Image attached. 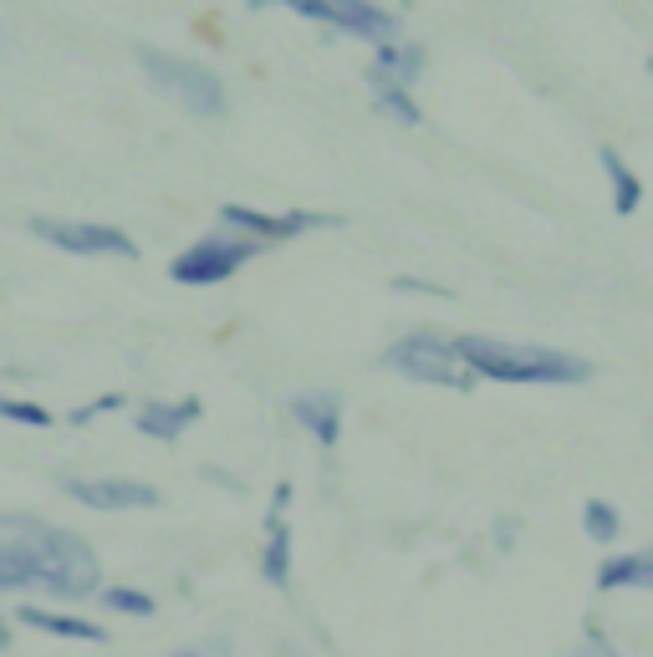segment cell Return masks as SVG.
I'll return each mask as SVG.
<instances>
[{"label":"cell","instance_id":"cell-1","mask_svg":"<svg viewBox=\"0 0 653 657\" xmlns=\"http://www.w3.org/2000/svg\"><path fill=\"white\" fill-rule=\"evenodd\" d=\"M455 357L476 378H490V382H587L593 378L587 357L526 347V342H501V336H455Z\"/></svg>","mask_w":653,"mask_h":657},{"label":"cell","instance_id":"cell-2","mask_svg":"<svg viewBox=\"0 0 653 657\" xmlns=\"http://www.w3.org/2000/svg\"><path fill=\"white\" fill-rule=\"evenodd\" d=\"M51 530L31 515H0V591H26L46 581L51 566Z\"/></svg>","mask_w":653,"mask_h":657},{"label":"cell","instance_id":"cell-3","mask_svg":"<svg viewBox=\"0 0 653 657\" xmlns=\"http://www.w3.org/2000/svg\"><path fill=\"white\" fill-rule=\"evenodd\" d=\"M138 67L149 72V82L159 92H169L174 103H184L190 113L199 117H220L225 113V82L209 67L199 61H184V57H163L153 46H138Z\"/></svg>","mask_w":653,"mask_h":657},{"label":"cell","instance_id":"cell-4","mask_svg":"<svg viewBox=\"0 0 653 657\" xmlns=\"http://www.w3.org/2000/svg\"><path fill=\"white\" fill-rule=\"evenodd\" d=\"M383 367L409 382H434V388H470L476 382V372L455 357V342H445L434 332H414L403 342H393L383 351Z\"/></svg>","mask_w":653,"mask_h":657},{"label":"cell","instance_id":"cell-5","mask_svg":"<svg viewBox=\"0 0 653 657\" xmlns=\"http://www.w3.org/2000/svg\"><path fill=\"white\" fill-rule=\"evenodd\" d=\"M103 586V566H98V551H92L82 535L72 530H51V566H46L42 591L57 601H82Z\"/></svg>","mask_w":653,"mask_h":657},{"label":"cell","instance_id":"cell-6","mask_svg":"<svg viewBox=\"0 0 653 657\" xmlns=\"http://www.w3.org/2000/svg\"><path fill=\"white\" fill-rule=\"evenodd\" d=\"M251 255H261L255 240H225V234H209V240H194L184 255H174L169 276H174L179 286H220V280L236 276Z\"/></svg>","mask_w":653,"mask_h":657},{"label":"cell","instance_id":"cell-7","mask_svg":"<svg viewBox=\"0 0 653 657\" xmlns=\"http://www.w3.org/2000/svg\"><path fill=\"white\" fill-rule=\"evenodd\" d=\"M31 234L46 240V245L67 250V255H123V261H134L138 255L134 234H123L118 224H92V219H46V215H36L31 219Z\"/></svg>","mask_w":653,"mask_h":657},{"label":"cell","instance_id":"cell-8","mask_svg":"<svg viewBox=\"0 0 653 657\" xmlns=\"http://www.w3.org/2000/svg\"><path fill=\"white\" fill-rule=\"evenodd\" d=\"M220 219L230 230H245V240H291V234L307 230H342V215H317V209H297V215H261V209L245 205H225Z\"/></svg>","mask_w":653,"mask_h":657},{"label":"cell","instance_id":"cell-9","mask_svg":"<svg viewBox=\"0 0 653 657\" xmlns=\"http://www.w3.org/2000/svg\"><path fill=\"white\" fill-rule=\"evenodd\" d=\"M61 495L77 499V505H88V510H153L159 505V489L144 480H61Z\"/></svg>","mask_w":653,"mask_h":657},{"label":"cell","instance_id":"cell-10","mask_svg":"<svg viewBox=\"0 0 653 657\" xmlns=\"http://www.w3.org/2000/svg\"><path fill=\"white\" fill-rule=\"evenodd\" d=\"M326 15H332L337 31L363 36V42H393V36H399V15L378 11L368 0H326Z\"/></svg>","mask_w":653,"mask_h":657},{"label":"cell","instance_id":"cell-11","mask_svg":"<svg viewBox=\"0 0 653 657\" xmlns=\"http://www.w3.org/2000/svg\"><path fill=\"white\" fill-rule=\"evenodd\" d=\"M199 413H205V403H199V397H179V403H144L134 424H138V434L159 438V443H174L184 428L199 424Z\"/></svg>","mask_w":653,"mask_h":657},{"label":"cell","instance_id":"cell-12","mask_svg":"<svg viewBox=\"0 0 653 657\" xmlns=\"http://www.w3.org/2000/svg\"><path fill=\"white\" fill-rule=\"evenodd\" d=\"M291 418H297L322 449H332L342 438V397L337 393H297L291 397Z\"/></svg>","mask_w":653,"mask_h":657},{"label":"cell","instance_id":"cell-13","mask_svg":"<svg viewBox=\"0 0 653 657\" xmlns=\"http://www.w3.org/2000/svg\"><path fill=\"white\" fill-rule=\"evenodd\" d=\"M597 591H653V551L603 561L597 566Z\"/></svg>","mask_w":653,"mask_h":657},{"label":"cell","instance_id":"cell-14","mask_svg":"<svg viewBox=\"0 0 653 657\" xmlns=\"http://www.w3.org/2000/svg\"><path fill=\"white\" fill-rule=\"evenodd\" d=\"M21 622L36 632H51V637H67V643H107V632L88 616H61V612H46V607H21Z\"/></svg>","mask_w":653,"mask_h":657},{"label":"cell","instance_id":"cell-15","mask_svg":"<svg viewBox=\"0 0 653 657\" xmlns=\"http://www.w3.org/2000/svg\"><path fill=\"white\" fill-rule=\"evenodd\" d=\"M373 72H383L388 82H399V88H414L419 72H424V46H399V42H378L368 61Z\"/></svg>","mask_w":653,"mask_h":657},{"label":"cell","instance_id":"cell-16","mask_svg":"<svg viewBox=\"0 0 653 657\" xmlns=\"http://www.w3.org/2000/svg\"><path fill=\"white\" fill-rule=\"evenodd\" d=\"M261 576L271 586H286L291 576V526L282 515H266V551H261Z\"/></svg>","mask_w":653,"mask_h":657},{"label":"cell","instance_id":"cell-17","mask_svg":"<svg viewBox=\"0 0 653 657\" xmlns=\"http://www.w3.org/2000/svg\"><path fill=\"white\" fill-rule=\"evenodd\" d=\"M597 159H603V169H608V178H612V209L618 215H633V209L643 205V184H639V174L628 169L623 159H618V148H597Z\"/></svg>","mask_w":653,"mask_h":657},{"label":"cell","instance_id":"cell-18","mask_svg":"<svg viewBox=\"0 0 653 657\" xmlns=\"http://www.w3.org/2000/svg\"><path fill=\"white\" fill-rule=\"evenodd\" d=\"M368 88H373V97H378V107L399 117L403 128H419V123H424L419 103L409 97V88H399V82H388V77H383V72H373V67H368Z\"/></svg>","mask_w":653,"mask_h":657},{"label":"cell","instance_id":"cell-19","mask_svg":"<svg viewBox=\"0 0 653 657\" xmlns=\"http://www.w3.org/2000/svg\"><path fill=\"white\" fill-rule=\"evenodd\" d=\"M582 530H587V541L608 545V541H618L623 515H618V505H608V499H587V505H582Z\"/></svg>","mask_w":653,"mask_h":657},{"label":"cell","instance_id":"cell-20","mask_svg":"<svg viewBox=\"0 0 653 657\" xmlns=\"http://www.w3.org/2000/svg\"><path fill=\"white\" fill-rule=\"evenodd\" d=\"M103 607H113V612H123V616H153L159 612V601H153L149 591H138V586H107Z\"/></svg>","mask_w":653,"mask_h":657},{"label":"cell","instance_id":"cell-21","mask_svg":"<svg viewBox=\"0 0 653 657\" xmlns=\"http://www.w3.org/2000/svg\"><path fill=\"white\" fill-rule=\"evenodd\" d=\"M0 418H11L21 428H51V413L42 403H26V397H0Z\"/></svg>","mask_w":653,"mask_h":657},{"label":"cell","instance_id":"cell-22","mask_svg":"<svg viewBox=\"0 0 653 657\" xmlns=\"http://www.w3.org/2000/svg\"><path fill=\"white\" fill-rule=\"evenodd\" d=\"M123 408V393H103L98 397V403H88V408H77L72 418H67V424H77V428H88L92 418H98V413H118Z\"/></svg>","mask_w":653,"mask_h":657},{"label":"cell","instance_id":"cell-23","mask_svg":"<svg viewBox=\"0 0 653 657\" xmlns=\"http://www.w3.org/2000/svg\"><path fill=\"white\" fill-rule=\"evenodd\" d=\"M566 657H623V653H618V647H612L608 637H597V632H593L587 643H577V647H572V653H566Z\"/></svg>","mask_w":653,"mask_h":657},{"label":"cell","instance_id":"cell-24","mask_svg":"<svg viewBox=\"0 0 653 657\" xmlns=\"http://www.w3.org/2000/svg\"><path fill=\"white\" fill-rule=\"evenodd\" d=\"M393 291H424V296H449L445 286H429V280H409V276H399V280H393Z\"/></svg>","mask_w":653,"mask_h":657},{"label":"cell","instance_id":"cell-25","mask_svg":"<svg viewBox=\"0 0 653 657\" xmlns=\"http://www.w3.org/2000/svg\"><path fill=\"white\" fill-rule=\"evenodd\" d=\"M5 647H11V622L0 616V653H5Z\"/></svg>","mask_w":653,"mask_h":657},{"label":"cell","instance_id":"cell-26","mask_svg":"<svg viewBox=\"0 0 653 657\" xmlns=\"http://www.w3.org/2000/svg\"><path fill=\"white\" fill-rule=\"evenodd\" d=\"M174 657H199V653H174Z\"/></svg>","mask_w":653,"mask_h":657},{"label":"cell","instance_id":"cell-27","mask_svg":"<svg viewBox=\"0 0 653 657\" xmlns=\"http://www.w3.org/2000/svg\"><path fill=\"white\" fill-rule=\"evenodd\" d=\"M649 77H653V57H649Z\"/></svg>","mask_w":653,"mask_h":657}]
</instances>
